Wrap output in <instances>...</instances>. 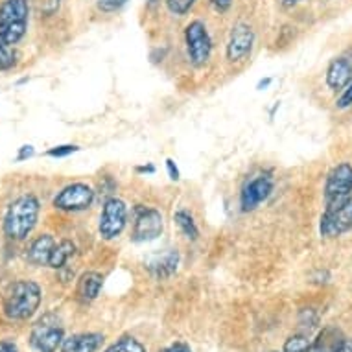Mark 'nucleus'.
<instances>
[{"label": "nucleus", "instance_id": "72a5a7b5", "mask_svg": "<svg viewBox=\"0 0 352 352\" xmlns=\"http://www.w3.org/2000/svg\"><path fill=\"white\" fill-rule=\"evenodd\" d=\"M336 352H352V340H343V343L340 345V349Z\"/></svg>", "mask_w": 352, "mask_h": 352}, {"label": "nucleus", "instance_id": "b1692460", "mask_svg": "<svg viewBox=\"0 0 352 352\" xmlns=\"http://www.w3.org/2000/svg\"><path fill=\"white\" fill-rule=\"evenodd\" d=\"M284 352H312V345L305 336L295 334L284 343Z\"/></svg>", "mask_w": 352, "mask_h": 352}, {"label": "nucleus", "instance_id": "423d86ee", "mask_svg": "<svg viewBox=\"0 0 352 352\" xmlns=\"http://www.w3.org/2000/svg\"><path fill=\"white\" fill-rule=\"evenodd\" d=\"M352 197V166L351 164H338L327 177L324 185V201L327 207H336L340 203Z\"/></svg>", "mask_w": 352, "mask_h": 352}, {"label": "nucleus", "instance_id": "4be33fe9", "mask_svg": "<svg viewBox=\"0 0 352 352\" xmlns=\"http://www.w3.org/2000/svg\"><path fill=\"white\" fill-rule=\"evenodd\" d=\"M105 352H146V349L135 338H122L116 343H113Z\"/></svg>", "mask_w": 352, "mask_h": 352}, {"label": "nucleus", "instance_id": "f3484780", "mask_svg": "<svg viewBox=\"0 0 352 352\" xmlns=\"http://www.w3.org/2000/svg\"><path fill=\"white\" fill-rule=\"evenodd\" d=\"M104 286V277L100 273L89 272L83 273L80 277V283H78V297H80L83 302H89V300H94L98 297L100 289Z\"/></svg>", "mask_w": 352, "mask_h": 352}, {"label": "nucleus", "instance_id": "473e14b6", "mask_svg": "<svg viewBox=\"0 0 352 352\" xmlns=\"http://www.w3.org/2000/svg\"><path fill=\"white\" fill-rule=\"evenodd\" d=\"M0 352H19L17 346L10 343V341H4V343H0Z\"/></svg>", "mask_w": 352, "mask_h": 352}, {"label": "nucleus", "instance_id": "c85d7f7f", "mask_svg": "<svg viewBox=\"0 0 352 352\" xmlns=\"http://www.w3.org/2000/svg\"><path fill=\"white\" fill-rule=\"evenodd\" d=\"M210 4H212L218 12H227V10L232 6V0H210Z\"/></svg>", "mask_w": 352, "mask_h": 352}, {"label": "nucleus", "instance_id": "1a4fd4ad", "mask_svg": "<svg viewBox=\"0 0 352 352\" xmlns=\"http://www.w3.org/2000/svg\"><path fill=\"white\" fill-rule=\"evenodd\" d=\"M352 229V197L336 207L324 208L321 218V236L336 238Z\"/></svg>", "mask_w": 352, "mask_h": 352}, {"label": "nucleus", "instance_id": "e433bc0d", "mask_svg": "<svg viewBox=\"0 0 352 352\" xmlns=\"http://www.w3.org/2000/svg\"><path fill=\"white\" fill-rule=\"evenodd\" d=\"M284 6H294V4H297V2H300V0H280Z\"/></svg>", "mask_w": 352, "mask_h": 352}, {"label": "nucleus", "instance_id": "c9c22d12", "mask_svg": "<svg viewBox=\"0 0 352 352\" xmlns=\"http://www.w3.org/2000/svg\"><path fill=\"white\" fill-rule=\"evenodd\" d=\"M270 83H272V78H267V80H262L258 83V89H264V87H267Z\"/></svg>", "mask_w": 352, "mask_h": 352}, {"label": "nucleus", "instance_id": "2f4dec72", "mask_svg": "<svg viewBox=\"0 0 352 352\" xmlns=\"http://www.w3.org/2000/svg\"><path fill=\"white\" fill-rule=\"evenodd\" d=\"M162 352H192V351H190V346H186L185 343H175V345H170Z\"/></svg>", "mask_w": 352, "mask_h": 352}, {"label": "nucleus", "instance_id": "7c9ffc66", "mask_svg": "<svg viewBox=\"0 0 352 352\" xmlns=\"http://www.w3.org/2000/svg\"><path fill=\"white\" fill-rule=\"evenodd\" d=\"M32 155H34V146H23V148L19 150L17 161H24V159H30Z\"/></svg>", "mask_w": 352, "mask_h": 352}, {"label": "nucleus", "instance_id": "f704fd0d", "mask_svg": "<svg viewBox=\"0 0 352 352\" xmlns=\"http://www.w3.org/2000/svg\"><path fill=\"white\" fill-rule=\"evenodd\" d=\"M137 172H139V173H153V172H155V166H151V164H148V166H139V168H137Z\"/></svg>", "mask_w": 352, "mask_h": 352}, {"label": "nucleus", "instance_id": "a211bd4d", "mask_svg": "<svg viewBox=\"0 0 352 352\" xmlns=\"http://www.w3.org/2000/svg\"><path fill=\"white\" fill-rule=\"evenodd\" d=\"M343 334L336 327H327L319 332L318 340L312 343V352H336L343 343Z\"/></svg>", "mask_w": 352, "mask_h": 352}, {"label": "nucleus", "instance_id": "39448f33", "mask_svg": "<svg viewBox=\"0 0 352 352\" xmlns=\"http://www.w3.org/2000/svg\"><path fill=\"white\" fill-rule=\"evenodd\" d=\"M186 52L194 67H203L210 58L212 52V41L208 35L207 26L201 21H192L185 30Z\"/></svg>", "mask_w": 352, "mask_h": 352}, {"label": "nucleus", "instance_id": "7ed1b4c3", "mask_svg": "<svg viewBox=\"0 0 352 352\" xmlns=\"http://www.w3.org/2000/svg\"><path fill=\"white\" fill-rule=\"evenodd\" d=\"M28 2L26 0H4L0 6V41L6 45H17L26 34L28 26Z\"/></svg>", "mask_w": 352, "mask_h": 352}, {"label": "nucleus", "instance_id": "6e6552de", "mask_svg": "<svg viewBox=\"0 0 352 352\" xmlns=\"http://www.w3.org/2000/svg\"><path fill=\"white\" fill-rule=\"evenodd\" d=\"M162 214L157 208L137 207L133 218V231L131 240L133 242H151L162 234Z\"/></svg>", "mask_w": 352, "mask_h": 352}, {"label": "nucleus", "instance_id": "a878e982", "mask_svg": "<svg viewBox=\"0 0 352 352\" xmlns=\"http://www.w3.org/2000/svg\"><path fill=\"white\" fill-rule=\"evenodd\" d=\"M126 2L127 0H98V8L102 10V12L111 13V12H116V10H120Z\"/></svg>", "mask_w": 352, "mask_h": 352}, {"label": "nucleus", "instance_id": "2eb2a0df", "mask_svg": "<svg viewBox=\"0 0 352 352\" xmlns=\"http://www.w3.org/2000/svg\"><path fill=\"white\" fill-rule=\"evenodd\" d=\"M352 80V63L346 58H338L329 65L327 70V83L330 89H345Z\"/></svg>", "mask_w": 352, "mask_h": 352}, {"label": "nucleus", "instance_id": "20e7f679", "mask_svg": "<svg viewBox=\"0 0 352 352\" xmlns=\"http://www.w3.org/2000/svg\"><path fill=\"white\" fill-rule=\"evenodd\" d=\"M30 343L37 352H56L63 343V327L56 316L47 314L32 329Z\"/></svg>", "mask_w": 352, "mask_h": 352}, {"label": "nucleus", "instance_id": "9d476101", "mask_svg": "<svg viewBox=\"0 0 352 352\" xmlns=\"http://www.w3.org/2000/svg\"><path fill=\"white\" fill-rule=\"evenodd\" d=\"M94 190L85 183H74V185L65 186L58 196L54 197V207L59 210H85L93 205Z\"/></svg>", "mask_w": 352, "mask_h": 352}, {"label": "nucleus", "instance_id": "f257e3e1", "mask_svg": "<svg viewBox=\"0 0 352 352\" xmlns=\"http://www.w3.org/2000/svg\"><path fill=\"white\" fill-rule=\"evenodd\" d=\"M43 294L34 280H17L10 286L4 297V314L13 321H24L37 312Z\"/></svg>", "mask_w": 352, "mask_h": 352}, {"label": "nucleus", "instance_id": "412c9836", "mask_svg": "<svg viewBox=\"0 0 352 352\" xmlns=\"http://www.w3.org/2000/svg\"><path fill=\"white\" fill-rule=\"evenodd\" d=\"M28 8L32 12H35L41 17H50L59 10L61 0H26Z\"/></svg>", "mask_w": 352, "mask_h": 352}, {"label": "nucleus", "instance_id": "c756f323", "mask_svg": "<svg viewBox=\"0 0 352 352\" xmlns=\"http://www.w3.org/2000/svg\"><path fill=\"white\" fill-rule=\"evenodd\" d=\"M166 168H168V173H170V179L173 181L179 179V170H177V166H175V162H173L172 159H168L166 161Z\"/></svg>", "mask_w": 352, "mask_h": 352}, {"label": "nucleus", "instance_id": "5701e85b", "mask_svg": "<svg viewBox=\"0 0 352 352\" xmlns=\"http://www.w3.org/2000/svg\"><path fill=\"white\" fill-rule=\"evenodd\" d=\"M17 63V54L12 45H6L0 41V70H10Z\"/></svg>", "mask_w": 352, "mask_h": 352}, {"label": "nucleus", "instance_id": "6ab92c4d", "mask_svg": "<svg viewBox=\"0 0 352 352\" xmlns=\"http://www.w3.org/2000/svg\"><path fill=\"white\" fill-rule=\"evenodd\" d=\"M76 248L74 243L70 242V240H63V242L56 243V248L52 251V256H50V262H48V266L54 267V270H59V267H63L69 258L74 254Z\"/></svg>", "mask_w": 352, "mask_h": 352}, {"label": "nucleus", "instance_id": "f03ea898", "mask_svg": "<svg viewBox=\"0 0 352 352\" xmlns=\"http://www.w3.org/2000/svg\"><path fill=\"white\" fill-rule=\"evenodd\" d=\"M39 218V201L32 194L21 196L10 205L4 221V231L12 240H24L34 231Z\"/></svg>", "mask_w": 352, "mask_h": 352}, {"label": "nucleus", "instance_id": "dca6fc26", "mask_svg": "<svg viewBox=\"0 0 352 352\" xmlns=\"http://www.w3.org/2000/svg\"><path fill=\"white\" fill-rule=\"evenodd\" d=\"M102 334H74L63 340L59 352H94L102 345Z\"/></svg>", "mask_w": 352, "mask_h": 352}, {"label": "nucleus", "instance_id": "0eeeda50", "mask_svg": "<svg viewBox=\"0 0 352 352\" xmlns=\"http://www.w3.org/2000/svg\"><path fill=\"white\" fill-rule=\"evenodd\" d=\"M127 223V207L126 203L118 197H109L104 203L102 216H100V236L104 240H115L122 234Z\"/></svg>", "mask_w": 352, "mask_h": 352}, {"label": "nucleus", "instance_id": "ddd939ff", "mask_svg": "<svg viewBox=\"0 0 352 352\" xmlns=\"http://www.w3.org/2000/svg\"><path fill=\"white\" fill-rule=\"evenodd\" d=\"M179 266V253L173 251V249H166L162 253L151 254L150 258L146 260V267L148 272L155 278H168L172 277L173 273L177 272Z\"/></svg>", "mask_w": 352, "mask_h": 352}, {"label": "nucleus", "instance_id": "9b49d317", "mask_svg": "<svg viewBox=\"0 0 352 352\" xmlns=\"http://www.w3.org/2000/svg\"><path fill=\"white\" fill-rule=\"evenodd\" d=\"M254 45V32L249 24H236L232 28L231 39L227 45V59L231 63H240L243 59L248 58Z\"/></svg>", "mask_w": 352, "mask_h": 352}, {"label": "nucleus", "instance_id": "cd10ccee", "mask_svg": "<svg viewBox=\"0 0 352 352\" xmlns=\"http://www.w3.org/2000/svg\"><path fill=\"white\" fill-rule=\"evenodd\" d=\"M352 105V80L351 83L343 89V94L340 96V100H338V107L340 109H345V107H351Z\"/></svg>", "mask_w": 352, "mask_h": 352}, {"label": "nucleus", "instance_id": "393cba45", "mask_svg": "<svg viewBox=\"0 0 352 352\" xmlns=\"http://www.w3.org/2000/svg\"><path fill=\"white\" fill-rule=\"evenodd\" d=\"M194 4H196V0H166V6L170 10V13L179 15V17L190 12Z\"/></svg>", "mask_w": 352, "mask_h": 352}, {"label": "nucleus", "instance_id": "f8f14e48", "mask_svg": "<svg viewBox=\"0 0 352 352\" xmlns=\"http://www.w3.org/2000/svg\"><path fill=\"white\" fill-rule=\"evenodd\" d=\"M273 190V181L267 175H258L253 181H249L242 192V210L251 212L258 207L260 203L266 201Z\"/></svg>", "mask_w": 352, "mask_h": 352}, {"label": "nucleus", "instance_id": "aec40b11", "mask_svg": "<svg viewBox=\"0 0 352 352\" xmlns=\"http://www.w3.org/2000/svg\"><path fill=\"white\" fill-rule=\"evenodd\" d=\"M173 219H175V223L179 226V229L188 240H197L199 231H197L196 221H194L190 212H186V210H177V212L173 214Z\"/></svg>", "mask_w": 352, "mask_h": 352}, {"label": "nucleus", "instance_id": "bb28decb", "mask_svg": "<svg viewBox=\"0 0 352 352\" xmlns=\"http://www.w3.org/2000/svg\"><path fill=\"white\" fill-rule=\"evenodd\" d=\"M80 148L78 146H72V144H65V146H56V148H52V150L48 151V155L50 157H67L70 155V153H74V151H78Z\"/></svg>", "mask_w": 352, "mask_h": 352}, {"label": "nucleus", "instance_id": "4468645a", "mask_svg": "<svg viewBox=\"0 0 352 352\" xmlns=\"http://www.w3.org/2000/svg\"><path fill=\"white\" fill-rule=\"evenodd\" d=\"M56 248V242L50 234H41L32 242V245L28 248V253H26V258H28L30 264L34 266H48L50 262V256H52V251Z\"/></svg>", "mask_w": 352, "mask_h": 352}]
</instances>
